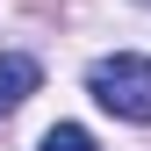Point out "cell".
<instances>
[{
    "mask_svg": "<svg viewBox=\"0 0 151 151\" xmlns=\"http://www.w3.org/2000/svg\"><path fill=\"white\" fill-rule=\"evenodd\" d=\"M86 93L108 108V115H122V122H151V58H137V50L101 58L86 72Z\"/></svg>",
    "mask_w": 151,
    "mask_h": 151,
    "instance_id": "1",
    "label": "cell"
},
{
    "mask_svg": "<svg viewBox=\"0 0 151 151\" xmlns=\"http://www.w3.org/2000/svg\"><path fill=\"white\" fill-rule=\"evenodd\" d=\"M36 79H43V65L22 58V50H7V58H0V115H14V108L36 93Z\"/></svg>",
    "mask_w": 151,
    "mask_h": 151,
    "instance_id": "2",
    "label": "cell"
},
{
    "mask_svg": "<svg viewBox=\"0 0 151 151\" xmlns=\"http://www.w3.org/2000/svg\"><path fill=\"white\" fill-rule=\"evenodd\" d=\"M36 151H93V137H86L79 122H50V129H43V144H36Z\"/></svg>",
    "mask_w": 151,
    "mask_h": 151,
    "instance_id": "3",
    "label": "cell"
},
{
    "mask_svg": "<svg viewBox=\"0 0 151 151\" xmlns=\"http://www.w3.org/2000/svg\"><path fill=\"white\" fill-rule=\"evenodd\" d=\"M137 7H151V0H137Z\"/></svg>",
    "mask_w": 151,
    "mask_h": 151,
    "instance_id": "4",
    "label": "cell"
}]
</instances>
